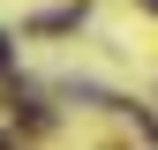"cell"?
Masks as SVG:
<instances>
[{"label": "cell", "instance_id": "6da1fadb", "mask_svg": "<svg viewBox=\"0 0 158 150\" xmlns=\"http://www.w3.org/2000/svg\"><path fill=\"white\" fill-rule=\"evenodd\" d=\"M0 68H15V45H8V38H0Z\"/></svg>", "mask_w": 158, "mask_h": 150}, {"label": "cell", "instance_id": "7a4b0ae2", "mask_svg": "<svg viewBox=\"0 0 158 150\" xmlns=\"http://www.w3.org/2000/svg\"><path fill=\"white\" fill-rule=\"evenodd\" d=\"M0 150H8V143H0Z\"/></svg>", "mask_w": 158, "mask_h": 150}]
</instances>
